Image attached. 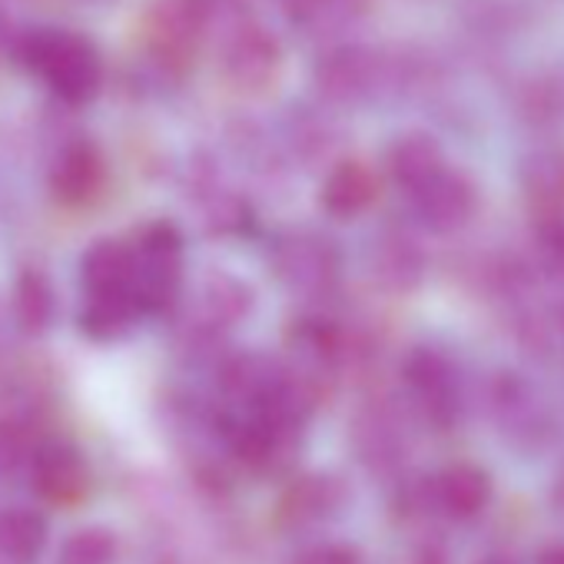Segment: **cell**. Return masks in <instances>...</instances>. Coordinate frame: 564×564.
<instances>
[{"label": "cell", "mask_w": 564, "mask_h": 564, "mask_svg": "<svg viewBox=\"0 0 564 564\" xmlns=\"http://www.w3.org/2000/svg\"><path fill=\"white\" fill-rule=\"evenodd\" d=\"M269 265L286 290L300 296H329L343 272V256L329 236L313 229H290L272 242Z\"/></svg>", "instance_id": "cell-1"}, {"label": "cell", "mask_w": 564, "mask_h": 564, "mask_svg": "<svg viewBox=\"0 0 564 564\" xmlns=\"http://www.w3.org/2000/svg\"><path fill=\"white\" fill-rule=\"evenodd\" d=\"M24 61L47 77L64 100H87L100 84V61L90 41L77 34H37L28 41Z\"/></svg>", "instance_id": "cell-2"}, {"label": "cell", "mask_w": 564, "mask_h": 564, "mask_svg": "<svg viewBox=\"0 0 564 564\" xmlns=\"http://www.w3.org/2000/svg\"><path fill=\"white\" fill-rule=\"evenodd\" d=\"M137 252L133 296L143 313H160L173 306L183 275V239L170 223H153L143 229Z\"/></svg>", "instance_id": "cell-3"}, {"label": "cell", "mask_w": 564, "mask_h": 564, "mask_svg": "<svg viewBox=\"0 0 564 564\" xmlns=\"http://www.w3.org/2000/svg\"><path fill=\"white\" fill-rule=\"evenodd\" d=\"M386 77H389V70H386L379 54L356 47V44H346V47L329 51L316 64L313 84L326 104L356 107V104H366Z\"/></svg>", "instance_id": "cell-4"}, {"label": "cell", "mask_w": 564, "mask_h": 564, "mask_svg": "<svg viewBox=\"0 0 564 564\" xmlns=\"http://www.w3.org/2000/svg\"><path fill=\"white\" fill-rule=\"evenodd\" d=\"M206 21V4L203 0H156L147 14V31H150V51L153 57L180 70L189 64L196 37Z\"/></svg>", "instance_id": "cell-5"}, {"label": "cell", "mask_w": 564, "mask_h": 564, "mask_svg": "<svg viewBox=\"0 0 564 564\" xmlns=\"http://www.w3.org/2000/svg\"><path fill=\"white\" fill-rule=\"evenodd\" d=\"M282 67V51L275 37L256 24H242L229 34L223 47V74L242 94H262L272 87Z\"/></svg>", "instance_id": "cell-6"}, {"label": "cell", "mask_w": 564, "mask_h": 564, "mask_svg": "<svg viewBox=\"0 0 564 564\" xmlns=\"http://www.w3.org/2000/svg\"><path fill=\"white\" fill-rule=\"evenodd\" d=\"M402 379L412 392L415 409L425 415V422L445 429L458 415V386L448 359L435 349H415L409 352L402 366Z\"/></svg>", "instance_id": "cell-7"}, {"label": "cell", "mask_w": 564, "mask_h": 564, "mask_svg": "<svg viewBox=\"0 0 564 564\" xmlns=\"http://www.w3.org/2000/svg\"><path fill=\"white\" fill-rule=\"evenodd\" d=\"M475 183L458 170H442L432 183L412 193V209L419 223L432 232H458L475 216Z\"/></svg>", "instance_id": "cell-8"}, {"label": "cell", "mask_w": 564, "mask_h": 564, "mask_svg": "<svg viewBox=\"0 0 564 564\" xmlns=\"http://www.w3.org/2000/svg\"><path fill=\"white\" fill-rule=\"evenodd\" d=\"M346 485L339 475H303L279 498V521L286 528H313L346 508Z\"/></svg>", "instance_id": "cell-9"}, {"label": "cell", "mask_w": 564, "mask_h": 564, "mask_svg": "<svg viewBox=\"0 0 564 564\" xmlns=\"http://www.w3.org/2000/svg\"><path fill=\"white\" fill-rule=\"evenodd\" d=\"M369 269L379 286H386L392 293H409L425 275V252L409 232L382 229L369 242Z\"/></svg>", "instance_id": "cell-10"}, {"label": "cell", "mask_w": 564, "mask_h": 564, "mask_svg": "<svg viewBox=\"0 0 564 564\" xmlns=\"http://www.w3.org/2000/svg\"><path fill=\"white\" fill-rule=\"evenodd\" d=\"M352 445L359 452V462L372 471H395L405 462V432L399 419L382 405L356 415Z\"/></svg>", "instance_id": "cell-11"}, {"label": "cell", "mask_w": 564, "mask_h": 564, "mask_svg": "<svg viewBox=\"0 0 564 564\" xmlns=\"http://www.w3.org/2000/svg\"><path fill=\"white\" fill-rule=\"evenodd\" d=\"M137 252L117 239H100L84 252V290L97 296H133Z\"/></svg>", "instance_id": "cell-12"}, {"label": "cell", "mask_w": 564, "mask_h": 564, "mask_svg": "<svg viewBox=\"0 0 564 564\" xmlns=\"http://www.w3.org/2000/svg\"><path fill=\"white\" fill-rule=\"evenodd\" d=\"M445 170L442 143L429 133H402L389 153H386V173L395 186H402L409 196L419 193L425 183H432Z\"/></svg>", "instance_id": "cell-13"}, {"label": "cell", "mask_w": 564, "mask_h": 564, "mask_svg": "<svg viewBox=\"0 0 564 564\" xmlns=\"http://www.w3.org/2000/svg\"><path fill=\"white\" fill-rule=\"evenodd\" d=\"M376 196H379L376 173L359 160H343L326 173L319 203L336 219H356L376 203Z\"/></svg>", "instance_id": "cell-14"}, {"label": "cell", "mask_w": 564, "mask_h": 564, "mask_svg": "<svg viewBox=\"0 0 564 564\" xmlns=\"http://www.w3.org/2000/svg\"><path fill=\"white\" fill-rule=\"evenodd\" d=\"M432 501H435V511L455 521H468L488 508L491 478L478 465H452L438 478H432Z\"/></svg>", "instance_id": "cell-15"}, {"label": "cell", "mask_w": 564, "mask_h": 564, "mask_svg": "<svg viewBox=\"0 0 564 564\" xmlns=\"http://www.w3.org/2000/svg\"><path fill=\"white\" fill-rule=\"evenodd\" d=\"M252 286L246 279L226 272V269H213L203 286H199V313H203V326L206 329H226L242 323L252 313Z\"/></svg>", "instance_id": "cell-16"}, {"label": "cell", "mask_w": 564, "mask_h": 564, "mask_svg": "<svg viewBox=\"0 0 564 564\" xmlns=\"http://www.w3.org/2000/svg\"><path fill=\"white\" fill-rule=\"evenodd\" d=\"M491 409H495V415H498V425H501L511 438L524 435V438L538 442V435L547 432V412H544V405H541L538 395H534L521 379H514V376H501V379L495 382V389H491Z\"/></svg>", "instance_id": "cell-17"}, {"label": "cell", "mask_w": 564, "mask_h": 564, "mask_svg": "<svg viewBox=\"0 0 564 564\" xmlns=\"http://www.w3.org/2000/svg\"><path fill=\"white\" fill-rule=\"evenodd\" d=\"M34 491L47 501H70L87 485V468L80 455L67 445H47L31 468Z\"/></svg>", "instance_id": "cell-18"}, {"label": "cell", "mask_w": 564, "mask_h": 564, "mask_svg": "<svg viewBox=\"0 0 564 564\" xmlns=\"http://www.w3.org/2000/svg\"><path fill=\"white\" fill-rule=\"evenodd\" d=\"M521 189L538 216L564 213V147L534 150L521 163Z\"/></svg>", "instance_id": "cell-19"}, {"label": "cell", "mask_w": 564, "mask_h": 564, "mask_svg": "<svg viewBox=\"0 0 564 564\" xmlns=\"http://www.w3.org/2000/svg\"><path fill=\"white\" fill-rule=\"evenodd\" d=\"M104 183V160L90 143H74L61 153L51 173V186L64 203L90 199Z\"/></svg>", "instance_id": "cell-20"}, {"label": "cell", "mask_w": 564, "mask_h": 564, "mask_svg": "<svg viewBox=\"0 0 564 564\" xmlns=\"http://www.w3.org/2000/svg\"><path fill=\"white\" fill-rule=\"evenodd\" d=\"M47 544V521L37 511L11 508L0 514V551L11 561H34Z\"/></svg>", "instance_id": "cell-21"}, {"label": "cell", "mask_w": 564, "mask_h": 564, "mask_svg": "<svg viewBox=\"0 0 564 564\" xmlns=\"http://www.w3.org/2000/svg\"><path fill=\"white\" fill-rule=\"evenodd\" d=\"M14 316L18 326L28 336H41L51 319H54V296H51V282L37 272H24L14 286Z\"/></svg>", "instance_id": "cell-22"}, {"label": "cell", "mask_w": 564, "mask_h": 564, "mask_svg": "<svg viewBox=\"0 0 564 564\" xmlns=\"http://www.w3.org/2000/svg\"><path fill=\"white\" fill-rule=\"evenodd\" d=\"M140 313L143 310H140L137 296H97V300H90V306L84 313V329L94 339H117L133 326V319Z\"/></svg>", "instance_id": "cell-23"}, {"label": "cell", "mask_w": 564, "mask_h": 564, "mask_svg": "<svg viewBox=\"0 0 564 564\" xmlns=\"http://www.w3.org/2000/svg\"><path fill=\"white\" fill-rule=\"evenodd\" d=\"M117 538L107 528H80L74 531L57 554V564H113Z\"/></svg>", "instance_id": "cell-24"}, {"label": "cell", "mask_w": 564, "mask_h": 564, "mask_svg": "<svg viewBox=\"0 0 564 564\" xmlns=\"http://www.w3.org/2000/svg\"><path fill=\"white\" fill-rule=\"evenodd\" d=\"M534 249H538V259L554 275H564V213L538 216V223H534Z\"/></svg>", "instance_id": "cell-25"}, {"label": "cell", "mask_w": 564, "mask_h": 564, "mask_svg": "<svg viewBox=\"0 0 564 564\" xmlns=\"http://www.w3.org/2000/svg\"><path fill=\"white\" fill-rule=\"evenodd\" d=\"M293 564H366L362 551L356 544L346 541H323V544H310L303 547Z\"/></svg>", "instance_id": "cell-26"}, {"label": "cell", "mask_w": 564, "mask_h": 564, "mask_svg": "<svg viewBox=\"0 0 564 564\" xmlns=\"http://www.w3.org/2000/svg\"><path fill=\"white\" fill-rule=\"evenodd\" d=\"M336 4L339 0H279V8L286 11L293 21H319Z\"/></svg>", "instance_id": "cell-27"}, {"label": "cell", "mask_w": 564, "mask_h": 564, "mask_svg": "<svg viewBox=\"0 0 564 564\" xmlns=\"http://www.w3.org/2000/svg\"><path fill=\"white\" fill-rule=\"evenodd\" d=\"M412 564H448V551L438 541H425V544L415 547Z\"/></svg>", "instance_id": "cell-28"}, {"label": "cell", "mask_w": 564, "mask_h": 564, "mask_svg": "<svg viewBox=\"0 0 564 564\" xmlns=\"http://www.w3.org/2000/svg\"><path fill=\"white\" fill-rule=\"evenodd\" d=\"M534 564H564V541L547 544V547L538 554V561H534Z\"/></svg>", "instance_id": "cell-29"}, {"label": "cell", "mask_w": 564, "mask_h": 564, "mask_svg": "<svg viewBox=\"0 0 564 564\" xmlns=\"http://www.w3.org/2000/svg\"><path fill=\"white\" fill-rule=\"evenodd\" d=\"M554 505L564 511V471L557 475V485H554Z\"/></svg>", "instance_id": "cell-30"}, {"label": "cell", "mask_w": 564, "mask_h": 564, "mask_svg": "<svg viewBox=\"0 0 564 564\" xmlns=\"http://www.w3.org/2000/svg\"><path fill=\"white\" fill-rule=\"evenodd\" d=\"M478 564H514L511 557H505V554H488V557H481Z\"/></svg>", "instance_id": "cell-31"}]
</instances>
